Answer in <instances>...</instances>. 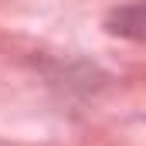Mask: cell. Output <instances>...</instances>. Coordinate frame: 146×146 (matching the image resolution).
<instances>
[{
    "label": "cell",
    "instance_id": "obj_1",
    "mask_svg": "<svg viewBox=\"0 0 146 146\" xmlns=\"http://www.w3.org/2000/svg\"><path fill=\"white\" fill-rule=\"evenodd\" d=\"M106 27H109L112 34H122V37L139 41V37H143V3L133 0V3H126V7H115L109 14V21H106Z\"/></svg>",
    "mask_w": 146,
    "mask_h": 146
}]
</instances>
